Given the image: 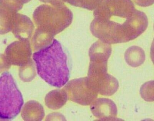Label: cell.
<instances>
[{
  "mask_svg": "<svg viewBox=\"0 0 154 121\" xmlns=\"http://www.w3.org/2000/svg\"><path fill=\"white\" fill-rule=\"evenodd\" d=\"M93 16L91 33L110 45L137 38L148 25L146 14L137 10L131 0H103L94 10Z\"/></svg>",
  "mask_w": 154,
  "mask_h": 121,
  "instance_id": "1",
  "label": "cell"
},
{
  "mask_svg": "<svg viewBox=\"0 0 154 121\" xmlns=\"http://www.w3.org/2000/svg\"><path fill=\"white\" fill-rule=\"evenodd\" d=\"M73 19V13L63 2L42 5L33 14L37 27L33 38L39 45H50L55 36L71 24Z\"/></svg>",
  "mask_w": 154,
  "mask_h": 121,
  "instance_id": "2",
  "label": "cell"
},
{
  "mask_svg": "<svg viewBox=\"0 0 154 121\" xmlns=\"http://www.w3.org/2000/svg\"><path fill=\"white\" fill-rule=\"evenodd\" d=\"M32 58L38 74L48 84L61 88L68 82L67 58L57 39H54L50 45L35 52Z\"/></svg>",
  "mask_w": 154,
  "mask_h": 121,
  "instance_id": "3",
  "label": "cell"
},
{
  "mask_svg": "<svg viewBox=\"0 0 154 121\" xmlns=\"http://www.w3.org/2000/svg\"><path fill=\"white\" fill-rule=\"evenodd\" d=\"M23 104L21 93L12 75L4 72L0 77V121L13 119Z\"/></svg>",
  "mask_w": 154,
  "mask_h": 121,
  "instance_id": "4",
  "label": "cell"
},
{
  "mask_svg": "<svg viewBox=\"0 0 154 121\" xmlns=\"http://www.w3.org/2000/svg\"><path fill=\"white\" fill-rule=\"evenodd\" d=\"M107 62L90 61L88 78L91 86L97 93L109 96L117 91L119 83L116 78L108 74Z\"/></svg>",
  "mask_w": 154,
  "mask_h": 121,
  "instance_id": "5",
  "label": "cell"
},
{
  "mask_svg": "<svg viewBox=\"0 0 154 121\" xmlns=\"http://www.w3.org/2000/svg\"><path fill=\"white\" fill-rule=\"evenodd\" d=\"M68 100L83 106L91 104L97 97V93L91 87L88 77L73 79L63 88Z\"/></svg>",
  "mask_w": 154,
  "mask_h": 121,
  "instance_id": "6",
  "label": "cell"
},
{
  "mask_svg": "<svg viewBox=\"0 0 154 121\" xmlns=\"http://www.w3.org/2000/svg\"><path fill=\"white\" fill-rule=\"evenodd\" d=\"M32 48L29 40H20L6 47L5 55L11 65L22 66L31 60Z\"/></svg>",
  "mask_w": 154,
  "mask_h": 121,
  "instance_id": "7",
  "label": "cell"
},
{
  "mask_svg": "<svg viewBox=\"0 0 154 121\" xmlns=\"http://www.w3.org/2000/svg\"><path fill=\"white\" fill-rule=\"evenodd\" d=\"M90 109L93 115L100 120L116 119L117 108L116 104L110 99L105 98L97 99L91 104Z\"/></svg>",
  "mask_w": 154,
  "mask_h": 121,
  "instance_id": "8",
  "label": "cell"
},
{
  "mask_svg": "<svg viewBox=\"0 0 154 121\" xmlns=\"http://www.w3.org/2000/svg\"><path fill=\"white\" fill-rule=\"evenodd\" d=\"M34 25L29 17L16 13L13 22L11 31L19 40H29L32 36Z\"/></svg>",
  "mask_w": 154,
  "mask_h": 121,
  "instance_id": "9",
  "label": "cell"
},
{
  "mask_svg": "<svg viewBox=\"0 0 154 121\" xmlns=\"http://www.w3.org/2000/svg\"><path fill=\"white\" fill-rule=\"evenodd\" d=\"M44 116L45 111L43 106L37 101L27 102L22 110L21 117L24 121H42Z\"/></svg>",
  "mask_w": 154,
  "mask_h": 121,
  "instance_id": "10",
  "label": "cell"
},
{
  "mask_svg": "<svg viewBox=\"0 0 154 121\" xmlns=\"http://www.w3.org/2000/svg\"><path fill=\"white\" fill-rule=\"evenodd\" d=\"M112 52L110 44L99 40L94 43L89 51L90 61H108Z\"/></svg>",
  "mask_w": 154,
  "mask_h": 121,
  "instance_id": "11",
  "label": "cell"
},
{
  "mask_svg": "<svg viewBox=\"0 0 154 121\" xmlns=\"http://www.w3.org/2000/svg\"><path fill=\"white\" fill-rule=\"evenodd\" d=\"M68 99L67 94L64 89L53 90L46 95L45 104L51 110H58L66 103Z\"/></svg>",
  "mask_w": 154,
  "mask_h": 121,
  "instance_id": "12",
  "label": "cell"
},
{
  "mask_svg": "<svg viewBox=\"0 0 154 121\" xmlns=\"http://www.w3.org/2000/svg\"><path fill=\"white\" fill-rule=\"evenodd\" d=\"M125 58L128 65L132 67H137L142 65L145 61V53L140 47L132 46L127 50Z\"/></svg>",
  "mask_w": 154,
  "mask_h": 121,
  "instance_id": "13",
  "label": "cell"
},
{
  "mask_svg": "<svg viewBox=\"0 0 154 121\" xmlns=\"http://www.w3.org/2000/svg\"><path fill=\"white\" fill-rule=\"evenodd\" d=\"M17 12L0 7V34L11 31L15 14Z\"/></svg>",
  "mask_w": 154,
  "mask_h": 121,
  "instance_id": "14",
  "label": "cell"
},
{
  "mask_svg": "<svg viewBox=\"0 0 154 121\" xmlns=\"http://www.w3.org/2000/svg\"><path fill=\"white\" fill-rule=\"evenodd\" d=\"M19 75L21 80L23 82H30L34 79L36 73L34 63L32 59L26 65L20 66Z\"/></svg>",
  "mask_w": 154,
  "mask_h": 121,
  "instance_id": "15",
  "label": "cell"
},
{
  "mask_svg": "<svg viewBox=\"0 0 154 121\" xmlns=\"http://www.w3.org/2000/svg\"><path fill=\"white\" fill-rule=\"evenodd\" d=\"M73 6L87 10H94L101 3L103 0H62Z\"/></svg>",
  "mask_w": 154,
  "mask_h": 121,
  "instance_id": "16",
  "label": "cell"
},
{
  "mask_svg": "<svg viewBox=\"0 0 154 121\" xmlns=\"http://www.w3.org/2000/svg\"><path fill=\"white\" fill-rule=\"evenodd\" d=\"M141 97L146 101H154V80L146 82L140 90Z\"/></svg>",
  "mask_w": 154,
  "mask_h": 121,
  "instance_id": "17",
  "label": "cell"
},
{
  "mask_svg": "<svg viewBox=\"0 0 154 121\" xmlns=\"http://www.w3.org/2000/svg\"><path fill=\"white\" fill-rule=\"evenodd\" d=\"M31 1V0H0V7L17 12L22 8L23 5Z\"/></svg>",
  "mask_w": 154,
  "mask_h": 121,
  "instance_id": "18",
  "label": "cell"
},
{
  "mask_svg": "<svg viewBox=\"0 0 154 121\" xmlns=\"http://www.w3.org/2000/svg\"><path fill=\"white\" fill-rule=\"evenodd\" d=\"M11 65L5 54H0V73L6 72L11 68Z\"/></svg>",
  "mask_w": 154,
  "mask_h": 121,
  "instance_id": "19",
  "label": "cell"
},
{
  "mask_svg": "<svg viewBox=\"0 0 154 121\" xmlns=\"http://www.w3.org/2000/svg\"><path fill=\"white\" fill-rule=\"evenodd\" d=\"M135 3L142 7L151 6L154 4V0H134Z\"/></svg>",
  "mask_w": 154,
  "mask_h": 121,
  "instance_id": "20",
  "label": "cell"
},
{
  "mask_svg": "<svg viewBox=\"0 0 154 121\" xmlns=\"http://www.w3.org/2000/svg\"><path fill=\"white\" fill-rule=\"evenodd\" d=\"M41 2L45 3H49L51 4H56L59 3L63 2L62 0H40Z\"/></svg>",
  "mask_w": 154,
  "mask_h": 121,
  "instance_id": "21",
  "label": "cell"
},
{
  "mask_svg": "<svg viewBox=\"0 0 154 121\" xmlns=\"http://www.w3.org/2000/svg\"><path fill=\"white\" fill-rule=\"evenodd\" d=\"M151 59L154 65V38L152 43L151 45V51H150Z\"/></svg>",
  "mask_w": 154,
  "mask_h": 121,
  "instance_id": "22",
  "label": "cell"
},
{
  "mask_svg": "<svg viewBox=\"0 0 154 121\" xmlns=\"http://www.w3.org/2000/svg\"></svg>",
  "mask_w": 154,
  "mask_h": 121,
  "instance_id": "23",
  "label": "cell"
}]
</instances>
